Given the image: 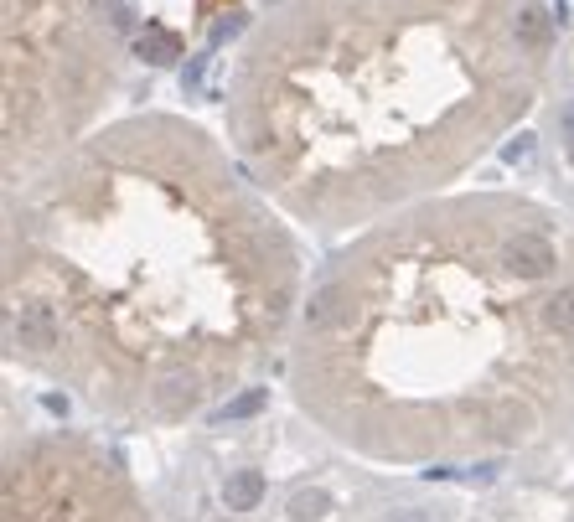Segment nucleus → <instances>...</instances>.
I'll list each match as a JSON object with an SVG mask.
<instances>
[{"label": "nucleus", "instance_id": "1", "mask_svg": "<svg viewBox=\"0 0 574 522\" xmlns=\"http://www.w3.org/2000/svg\"><path fill=\"white\" fill-rule=\"evenodd\" d=\"M300 300L290 228L187 119L109 125L6 202V352L114 424L223 404Z\"/></svg>", "mask_w": 574, "mask_h": 522}, {"label": "nucleus", "instance_id": "3", "mask_svg": "<svg viewBox=\"0 0 574 522\" xmlns=\"http://www.w3.org/2000/svg\"><path fill=\"white\" fill-rule=\"evenodd\" d=\"M523 0H300L244 52L228 135L254 187L316 233L440 197L528 114Z\"/></svg>", "mask_w": 574, "mask_h": 522}, {"label": "nucleus", "instance_id": "4", "mask_svg": "<svg viewBox=\"0 0 574 522\" xmlns=\"http://www.w3.org/2000/svg\"><path fill=\"white\" fill-rule=\"evenodd\" d=\"M6 187H26L78 145L114 94V47L94 16L6 0Z\"/></svg>", "mask_w": 574, "mask_h": 522}, {"label": "nucleus", "instance_id": "7", "mask_svg": "<svg viewBox=\"0 0 574 522\" xmlns=\"http://www.w3.org/2000/svg\"><path fill=\"white\" fill-rule=\"evenodd\" d=\"M564 140H569V150H574V104L564 109Z\"/></svg>", "mask_w": 574, "mask_h": 522}, {"label": "nucleus", "instance_id": "5", "mask_svg": "<svg viewBox=\"0 0 574 522\" xmlns=\"http://www.w3.org/2000/svg\"><path fill=\"white\" fill-rule=\"evenodd\" d=\"M0 522H156L140 481L83 429H32L6 440Z\"/></svg>", "mask_w": 574, "mask_h": 522}, {"label": "nucleus", "instance_id": "2", "mask_svg": "<svg viewBox=\"0 0 574 522\" xmlns=\"http://www.w3.org/2000/svg\"><path fill=\"white\" fill-rule=\"evenodd\" d=\"M290 398L378 466H461L574 429V228L471 192L362 228L300 300Z\"/></svg>", "mask_w": 574, "mask_h": 522}, {"label": "nucleus", "instance_id": "6", "mask_svg": "<svg viewBox=\"0 0 574 522\" xmlns=\"http://www.w3.org/2000/svg\"><path fill=\"white\" fill-rule=\"evenodd\" d=\"M238 6L244 0H135V16H145V26H166V32L187 42V32H197V26L218 21V16H238ZM218 26H213V37H218Z\"/></svg>", "mask_w": 574, "mask_h": 522}]
</instances>
